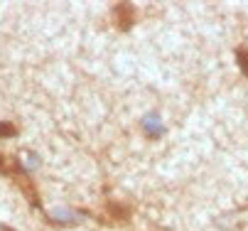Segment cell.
<instances>
[{
    "mask_svg": "<svg viewBox=\"0 0 248 231\" xmlns=\"http://www.w3.org/2000/svg\"><path fill=\"white\" fill-rule=\"evenodd\" d=\"M20 133V128L10 121H0V138H15Z\"/></svg>",
    "mask_w": 248,
    "mask_h": 231,
    "instance_id": "cell-4",
    "label": "cell"
},
{
    "mask_svg": "<svg viewBox=\"0 0 248 231\" xmlns=\"http://www.w3.org/2000/svg\"><path fill=\"white\" fill-rule=\"evenodd\" d=\"M130 219V207L118 204V202H108L103 204V216H98L101 224H113V221H128Z\"/></svg>",
    "mask_w": 248,
    "mask_h": 231,
    "instance_id": "cell-2",
    "label": "cell"
},
{
    "mask_svg": "<svg viewBox=\"0 0 248 231\" xmlns=\"http://www.w3.org/2000/svg\"><path fill=\"white\" fill-rule=\"evenodd\" d=\"M111 20H113V27H116V30L128 32V30L135 25L138 15H135V8H133L130 3H116V5L111 8Z\"/></svg>",
    "mask_w": 248,
    "mask_h": 231,
    "instance_id": "cell-1",
    "label": "cell"
},
{
    "mask_svg": "<svg viewBox=\"0 0 248 231\" xmlns=\"http://www.w3.org/2000/svg\"><path fill=\"white\" fill-rule=\"evenodd\" d=\"M233 54H236V62H238V69L243 72V77H248V47H236Z\"/></svg>",
    "mask_w": 248,
    "mask_h": 231,
    "instance_id": "cell-3",
    "label": "cell"
}]
</instances>
